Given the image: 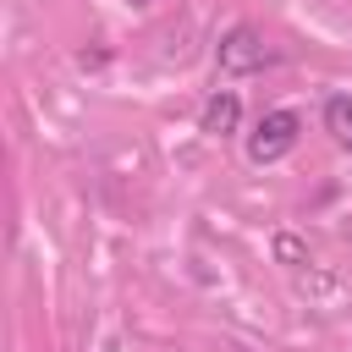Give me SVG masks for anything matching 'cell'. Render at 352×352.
Returning <instances> with one entry per match:
<instances>
[{"mask_svg": "<svg viewBox=\"0 0 352 352\" xmlns=\"http://www.w3.org/2000/svg\"><path fill=\"white\" fill-rule=\"evenodd\" d=\"M297 132H302L297 110H264V116L253 121V132H248V160H253V165L286 160V154L297 148Z\"/></svg>", "mask_w": 352, "mask_h": 352, "instance_id": "cell-2", "label": "cell"}, {"mask_svg": "<svg viewBox=\"0 0 352 352\" xmlns=\"http://www.w3.org/2000/svg\"><path fill=\"white\" fill-rule=\"evenodd\" d=\"M280 55L270 50V38L258 33V28H248V22H236L220 44H214V66H220V77H253V72H270Z\"/></svg>", "mask_w": 352, "mask_h": 352, "instance_id": "cell-1", "label": "cell"}, {"mask_svg": "<svg viewBox=\"0 0 352 352\" xmlns=\"http://www.w3.org/2000/svg\"><path fill=\"white\" fill-rule=\"evenodd\" d=\"M236 126H242V99H236L231 88L209 94V104H204V116H198V132H209V138H231Z\"/></svg>", "mask_w": 352, "mask_h": 352, "instance_id": "cell-3", "label": "cell"}, {"mask_svg": "<svg viewBox=\"0 0 352 352\" xmlns=\"http://www.w3.org/2000/svg\"><path fill=\"white\" fill-rule=\"evenodd\" d=\"M324 132L352 154V94H330L324 99Z\"/></svg>", "mask_w": 352, "mask_h": 352, "instance_id": "cell-4", "label": "cell"}]
</instances>
